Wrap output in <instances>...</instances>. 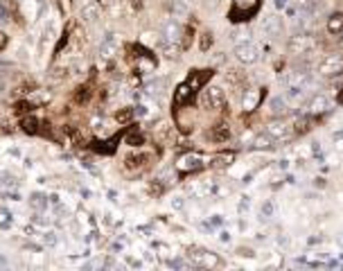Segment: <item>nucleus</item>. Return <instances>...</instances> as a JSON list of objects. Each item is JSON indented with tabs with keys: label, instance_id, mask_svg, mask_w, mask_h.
Listing matches in <instances>:
<instances>
[{
	"label": "nucleus",
	"instance_id": "39448f33",
	"mask_svg": "<svg viewBox=\"0 0 343 271\" xmlns=\"http://www.w3.org/2000/svg\"><path fill=\"white\" fill-rule=\"evenodd\" d=\"M201 167V156H197V154H187V156H183V158L179 160V170L181 172H194Z\"/></svg>",
	"mask_w": 343,
	"mask_h": 271
},
{
	"label": "nucleus",
	"instance_id": "a211bd4d",
	"mask_svg": "<svg viewBox=\"0 0 343 271\" xmlns=\"http://www.w3.org/2000/svg\"><path fill=\"white\" fill-rule=\"evenodd\" d=\"M255 145L264 149V147H269V145H271V140H269L267 136H257V138H255Z\"/></svg>",
	"mask_w": 343,
	"mask_h": 271
},
{
	"label": "nucleus",
	"instance_id": "412c9836",
	"mask_svg": "<svg viewBox=\"0 0 343 271\" xmlns=\"http://www.w3.org/2000/svg\"><path fill=\"white\" fill-rule=\"evenodd\" d=\"M0 21H7V9H5V5H0Z\"/></svg>",
	"mask_w": 343,
	"mask_h": 271
},
{
	"label": "nucleus",
	"instance_id": "5701e85b",
	"mask_svg": "<svg viewBox=\"0 0 343 271\" xmlns=\"http://www.w3.org/2000/svg\"><path fill=\"white\" fill-rule=\"evenodd\" d=\"M131 5H134L136 9H140V7H142V2H140V0H131Z\"/></svg>",
	"mask_w": 343,
	"mask_h": 271
},
{
	"label": "nucleus",
	"instance_id": "6e6552de",
	"mask_svg": "<svg viewBox=\"0 0 343 271\" xmlns=\"http://www.w3.org/2000/svg\"><path fill=\"white\" fill-rule=\"evenodd\" d=\"M327 32L334 36L343 34V14L337 12V14H332L330 18H327Z\"/></svg>",
	"mask_w": 343,
	"mask_h": 271
},
{
	"label": "nucleus",
	"instance_id": "1a4fd4ad",
	"mask_svg": "<svg viewBox=\"0 0 343 271\" xmlns=\"http://www.w3.org/2000/svg\"><path fill=\"white\" fill-rule=\"evenodd\" d=\"M21 129H23L27 136L39 134V120H36L34 115H23V120H21Z\"/></svg>",
	"mask_w": 343,
	"mask_h": 271
},
{
	"label": "nucleus",
	"instance_id": "b1692460",
	"mask_svg": "<svg viewBox=\"0 0 343 271\" xmlns=\"http://www.w3.org/2000/svg\"><path fill=\"white\" fill-rule=\"evenodd\" d=\"M339 90H341V93H339V97H337V102H339V104H343V89H339Z\"/></svg>",
	"mask_w": 343,
	"mask_h": 271
},
{
	"label": "nucleus",
	"instance_id": "aec40b11",
	"mask_svg": "<svg viewBox=\"0 0 343 271\" xmlns=\"http://www.w3.org/2000/svg\"><path fill=\"white\" fill-rule=\"evenodd\" d=\"M190 39H192V27H187L185 30V39H183V47L190 45Z\"/></svg>",
	"mask_w": 343,
	"mask_h": 271
},
{
	"label": "nucleus",
	"instance_id": "423d86ee",
	"mask_svg": "<svg viewBox=\"0 0 343 271\" xmlns=\"http://www.w3.org/2000/svg\"><path fill=\"white\" fill-rule=\"evenodd\" d=\"M117 140H120V136H115V138H111V140H106V142L93 140L91 142V147H93V152H97V154H113L115 152Z\"/></svg>",
	"mask_w": 343,
	"mask_h": 271
},
{
	"label": "nucleus",
	"instance_id": "f03ea898",
	"mask_svg": "<svg viewBox=\"0 0 343 271\" xmlns=\"http://www.w3.org/2000/svg\"><path fill=\"white\" fill-rule=\"evenodd\" d=\"M204 104L208 106V109H224V104H226L224 90L221 89H208L204 93Z\"/></svg>",
	"mask_w": 343,
	"mask_h": 271
},
{
	"label": "nucleus",
	"instance_id": "f257e3e1",
	"mask_svg": "<svg viewBox=\"0 0 343 271\" xmlns=\"http://www.w3.org/2000/svg\"><path fill=\"white\" fill-rule=\"evenodd\" d=\"M194 97H197V90L190 89V84L183 82L179 89L174 90V106H185V104H192Z\"/></svg>",
	"mask_w": 343,
	"mask_h": 271
},
{
	"label": "nucleus",
	"instance_id": "ddd939ff",
	"mask_svg": "<svg viewBox=\"0 0 343 271\" xmlns=\"http://www.w3.org/2000/svg\"><path fill=\"white\" fill-rule=\"evenodd\" d=\"M145 142V136L138 134V131H131V134L127 136V145H131V147H140Z\"/></svg>",
	"mask_w": 343,
	"mask_h": 271
},
{
	"label": "nucleus",
	"instance_id": "7ed1b4c3",
	"mask_svg": "<svg viewBox=\"0 0 343 271\" xmlns=\"http://www.w3.org/2000/svg\"><path fill=\"white\" fill-rule=\"evenodd\" d=\"M235 54H237V59L242 61V64H253V61L257 59V47L251 45V43H244V45H237Z\"/></svg>",
	"mask_w": 343,
	"mask_h": 271
},
{
	"label": "nucleus",
	"instance_id": "4be33fe9",
	"mask_svg": "<svg viewBox=\"0 0 343 271\" xmlns=\"http://www.w3.org/2000/svg\"><path fill=\"white\" fill-rule=\"evenodd\" d=\"M5 45H7V36L2 34V32H0V50H2Z\"/></svg>",
	"mask_w": 343,
	"mask_h": 271
},
{
	"label": "nucleus",
	"instance_id": "dca6fc26",
	"mask_svg": "<svg viewBox=\"0 0 343 271\" xmlns=\"http://www.w3.org/2000/svg\"><path fill=\"white\" fill-rule=\"evenodd\" d=\"M199 45H201V50H210V45H212V34H210V32H204V34H201V39H199Z\"/></svg>",
	"mask_w": 343,
	"mask_h": 271
},
{
	"label": "nucleus",
	"instance_id": "9d476101",
	"mask_svg": "<svg viewBox=\"0 0 343 271\" xmlns=\"http://www.w3.org/2000/svg\"><path fill=\"white\" fill-rule=\"evenodd\" d=\"M312 122H314V120L309 118V115H302V118H298L296 122H294V127H291V131H294V134H296V136H300V134H307V131L312 129Z\"/></svg>",
	"mask_w": 343,
	"mask_h": 271
},
{
	"label": "nucleus",
	"instance_id": "9b49d317",
	"mask_svg": "<svg viewBox=\"0 0 343 271\" xmlns=\"http://www.w3.org/2000/svg\"><path fill=\"white\" fill-rule=\"evenodd\" d=\"M91 100V86H79L75 93V102L77 104H84V102Z\"/></svg>",
	"mask_w": 343,
	"mask_h": 271
},
{
	"label": "nucleus",
	"instance_id": "20e7f679",
	"mask_svg": "<svg viewBox=\"0 0 343 271\" xmlns=\"http://www.w3.org/2000/svg\"><path fill=\"white\" fill-rule=\"evenodd\" d=\"M210 140L212 142H226L228 138H230V129H228L226 122H217L212 129H210Z\"/></svg>",
	"mask_w": 343,
	"mask_h": 271
},
{
	"label": "nucleus",
	"instance_id": "2eb2a0df",
	"mask_svg": "<svg viewBox=\"0 0 343 271\" xmlns=\"http://www.w3.org/2000/svg\"><path fill=\"white\" fill-rule=\"evenodd\" d=\"M32 109H34V106L29 104V102H18L14 111H16V115H27V113H32Z\"/></svg>",
	"mask_w": 343,
	"mask_h": 271
},
{
	"label": "nucleus",
	"instance_id": "0eeeda50",
	"mask_svg": "<svg viewBox=\"0 0 343 271\" xmlns=\"http://www.w3.org/2000/svg\"><path fill=\"white\" fill-rule=\"evenodd\" d=\"M233 160H235V152H221V154H217L215 158H212L210 165L215 167V170H226Z\"/></svg>",
	"mask_w": 343,
	"mask_h": 271
},
{
	"label": "nucleus",
	"instance_id": "f3484780",
	"mask_svg": "<svg viewBox=\"0 0 343 271\" xmlns=\"http://www.w3.org/2000/svg\"><path fill=\"white\" fill-rule=\"evenodd\" d=\"M68 134H70V138H72V142H75L77 147H82V145H84V140H82V136H79V131L70 127V129H68Z\"/></svg>",
	"mask_w": 343,
	"mask_h": 271
},
{
	"label": "nucleus",
	"instance_id": "f8f14e48",
	"mask_svg": "<svg viewBox=\"0 0 343 271\" xmlns=\"http://www.w3.org/2000/svg\"><path fill=\"white\" fill-rule=\"evenodd\" d=\"M131 118H134V109H120V111L115 113V120H117L120 124L131 122Z\"/></svg>",
	"mask_w": 343,
	"mask_h": 271
},
{
	"label": "nucleus",
	"instance_id": "4468645a",
	"mask_svg": "<svg viewBox=\"0 0 343 271\" xmlns=\"http://www.w3.org/2000/svg\"><path fill=\"white\" fill-rule=\"evenodd\" d=\"M147 160L145 154H138V156H127V167H140Z\"/></svg>",
	"mask_w": 343,
	"mask_h": 271
},
{
	"label": "nucleus",
	"instance_id": "6ab92c4d",
	"mask_svg": "<svg viewBox=\"0 0 343 271\" xmlns=\"http://www.w3.org/2000/svg\"><path fill=\"white\" fill-rule=\"evenodd\" d=\"M66 43H68V32H66V34L61 36V41L57 43V47H54V52H57V54L61 52V50H64V45H66Z\"/></svg>",
	"mask_w": 343,
	"mask_h": 271
}]
</instances>
